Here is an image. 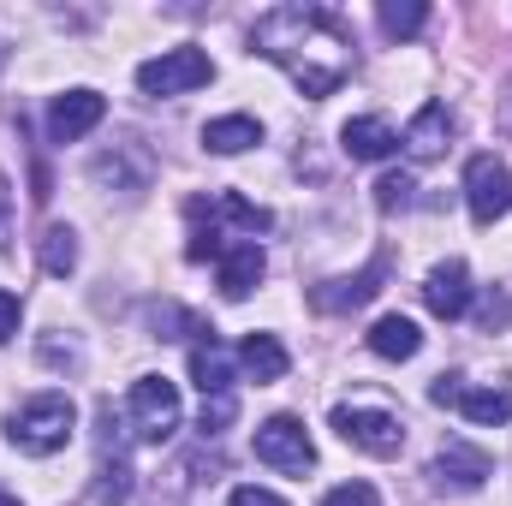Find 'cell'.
I'll list each match as a JSON object with an SVG mask.
<instances>
[{
	"instance_id": "15",
	"label": "cell",
	"mask_w": 512,
	"mask_h": 506,
	"mask_svg": "<svg viewBox=\"0 0 512 506\" xmlns=\"http://www.w3.org/2000/svg\"><path fill=\"white\" fill-rule=\"evenodd\" d=\"M364 340H370V352L387 358V364H405V358H417V352H423V334H417V322H411V316H382Z\"/></svg>"
},
{
	"instance_id": "9",
	"label": "cell",
	"mask_w": 512,
	"mask_h": 506,
	"mask_svg": "<svg viewBox=\"0 0 512 506\" xmlns=\"http://www.w3.org/2000/svg\"><path fill=\"white\" fill-rule=\"evenodd\" d=\"M102 114H108V96H96V90H66V96H54V108H48V137H54V143H78L84 131L102 126Z\"/></svg>"
},
{
	"instance_id": "24",
	"label": "cell",
	"mask_w": 512,
	"mask_h": 506,
	"mask_svg": "<svg viewBox=\"0 0 512 506\" xmlns=\"http://www.w3.org/2000/svg\"><path fill=\"white\" fill-rule=\"evenodd\" d=\"M322 506H382V495H376V483H340L322 495Z\"/></svg>"
},
{
	"instance_id": "20",
	"label": "cell",
	"mask_w": 512,
	"mask_h": 506,
	"mask_svg": "<svg viewBox=\"0 0 512 506\" xmlns=\"http://www.w3.org/2000/svg\"><path fill=\"white\" fill-rule=\"evenodd\" d=\"M429 24V6L423 0H382V30L393 42H405V36H417Z\"/></svg>"
},
{
	"instance_id": "11",
	"label": "cell",
	"mask_w": 512,
	"mask_h": 506,
	"mask_svg": "<svg viewBox=\"0 0 512 506\" xmlns=\"http://www.w3.org/2000/svg\"><path fill=\"white\" fill-rule=\"evenodd\" d=\"M387 280V256H376L364 274H352V280H322L316 292H310V304L322 310V316H340V310H358V304H370L376 292H382Z\"/></svg>"
},
{
	"instance_id": "6",
	"label": "cell",
	"mask_w": 512,
	"mask_h": 506,
	"mask_svg": "<svg viewBox=\"0 0 512 506\" xmlns=\"http://www.w3.org/2000/svg\"><path fill=\"white\" fill-rule=\"evenodd\" d=\"M334 429H340V441H352V447H364V453H376V459H393V453L405 447L399 417L370 411V405H334Z\"/></svg>"
},
{
	"instance_id": "23",
	"label": "cell",
	"mask_w": 512,
	"mask_h": 506,
	"mask_svg": "<svg viewBox=\"0 0 512 506\" xmlns=\"http://www.w3.org/2000/svg\"><path fill=\"white\" fill-rule=\"evenodd\" d=\"M411 173H382V185H376V209H405L411 203Z\"/></svg>"
},
{
	"instance_id": "22",
	"label": "cell",
	"mask_w": 512,
	"mask_h": 506,
	"mask_svg": "<svg viewBox=\"0 0 512 506\" xmlns=\"http://www.w3.org/2000/svg\"><path fill=\"white\" fill-rule=\"evenodd\" d=\"M131 495V471H126V459H102V471H96V506H120Z\"/></svg>"
},
{
	"instance_id": "1",
	"label": "cell",
	"mask_w": 512,
	"mask_h": 506,
	"mask_svg": "<svg viewBox=\"0 0 512 506\" xmlns=\"http://www.w3.org/2000/svg\"><path fill=\"white\" fill-rule=\"evenodd\" d=\"M251 48L286 66L304 96H334L352 78V30L328 6H274L251 24Z\"/></svg>"
},
{
	"instance_id": "26",
	"label": "cell",
	"mask_w": 512,
	"mask_h": 506,
	"mask_svg": "<svg viewBox=\"0 0 512 506\" xmlns=\"http://www.w3.org/2000/svg\"><path fill=\"white\" fill-rule=\"evenodd\" d=\"M233 393H221V399H203V435H221L227 423H233Z\"/></svg>"
},
{
	"instance_id": "3",
	"label": "cell",
	"mask_w": 512,
	"mask_h": 506,
	"mask_svg": "<svg viewBox=\"0 0 512 506\" xmlns=\"http://www.w3.org/2000/svg\"><path fill=\"white\" fill-rule=\"evenodd\" d=\"M209 78H215V60L203 48H167V54L137 66V90L143 96H185V90H203Z\"/></svg>"
},
{
	"instance_id": "27",
	"label": "cell",
	"mask_w": 512,
	"mask_h": 506,
	"mask_svg": "<svg viewBox=\"0 0 512 506\" xmlns=\"http://www.w3.org/2000/svg\"><path fill=\"white\" fill-rule=\"evenodd\" d=\"M18 322H24V304H18V292H0V346L18 334Z\"/></svg>"
},
{
	"instance_id": "30",
	"label": "cell",
	"mask_w": 512,
	"mask_h": 506,
	"mask_svg": "<svg viewBox=\"0 0 512 506\" xmlns=\"http://www.w3.org/2000/svg\"><path fill=\"white\" fill-rule=\"evenodd\" d=\"M0 506H18V495H12V489H0Z\"/></svg>"
},
{
	"instance_id": "16",
	"label": "cell",
	"mask_w": 512,
	"mask_h": 506,
	"mask_svg": "<svg viewBox=\"0 0 512 506\" xmlns=\"http://www.w3.org/2000/svg\"><path fill=\"white\" fill-rule=\"evenodd\" d=\"M239 364H245V376L256 381V387H268V381L286 376V346L274 340V334H245V346H239Z\"/></svg>"
},
{
	"instance_id": "28",
	"label": "cell",
	"mask_w": 512,
	"mask_h": 506,
	"mask_svg": "<svg viewBox=\"0 0 512 506\" xmlns=\"http://www.w3.org/2000/svg\"><path fill=\"white\" fill-rule=\"evenodd\" d=\"M227 506H286V501H280L274 489H251V483H245V489H233V501Z\"/></svg>"
},
{
	"instance_id": "8",
	"label": "cell",
	"mask_w": 512,
	"mask_h": 506,
	"mask_svg": "<svg viewBox=\"0 0 512 506\" xmlns=\"http://www.w3.org/2000/svg\"><path fill=\"white\" fill-rule=\"evenodd\" d=\"M429 477H435L441 489H459V495H471V489H483V483L495 477V459H489L483 447H471V441H447V447L435 453Z\"/></svg>"
},
{
	"instance_id": "18",
	"label": "cell",
	"mask_w": 512,
	"mask_h": 506,
	"mask_svg": "<svg viewBox=\"0 0 512 506\" xmlns=\"http://www.w3.org/2000/svg\"><path fill=\"white\" fill-rule=\"evenodd\" d=\"M447 131H453L447 108H441V102H429V108H417V120H411V131H405V149H411L417 161H429V155H441Z\"/></svg>"
},
{
	"instance_id": "12",
	"label": "cell",
	"mask_w": 512,
	"mask_h": 506,
	"mask_svg": "<svg viewBox=\"0 0 512 506\" xmlns=\"http://www.w3.org/2000/svg\"><path fill=\"white\" fill-rule=\"evenodd\" d=\"M262 274H268V256H262L256 239L221 251V292H227V298H251L256 286H262Z\"/></svg>"
},
{
	"instance_id": "19",
	"label": "cell",
	"mask_w": 512,
	"mask_h": 506,
	"mask_svg": "<svg viewBox=\"0 0 512 506\" xmlns=\"http://www.w3.org/2000/svg\"><path fill=\"white\" fill-rule=\"evenodd\" d=\"M459 411H465L471 423H507V417H512V381H501V387H471V393H459Z\"/></svg>"
},
{
	"instance_id": "14",
	"label": "cell",
	"mask_w": 512,
	"mask_h": 506,
	"mask_svg": "<svg viewBox=\"0 0 512 506\" xmlns=\"http://www.w3.org/2000/svg\"><path fill=\"white\" fill-rule=\"evenodd\" d=\"M191 381L203 387V399L233 393V358H227V346H221L215 334H203V340L191 346Z\"/></svg>"
},
{
	"instance_id": "5",
	"label": "cell",
	"mask_w": 512,
	"mask_h": 506,
	"mask_svg": "<svg viewBox=\"0 0 512 506\" xmlns=\"http://www.w3.org/2000/svg\"><path fill=\"white\" fill-rule=\"evenodd\" d=\"M465 203H471V221L477 227H495L512 209V173L501 155H477L465 167Z\"/></svg>"
},
{
	"instance_id": "4",
	"label": "cell",
	"mask_w": 512,
	"mask_h": 506,
	"mask_svg": "<svg viewBox=\"0 0 512 506\" xmlns=\"http://www.w3.org/2000/svg\"><path fill=\"white\" fill-rule=\"evenodd\" d=\"M126 411L137 441H167L179 429V387L167 376H137L126 393Z\"/></svg>"
},
{
	"instance_id": "25",
	"label": "cell",
	"mask_w": 512,
	"mask_h": 506,
	"mask_svg": "<svg viewBox=\"0 0 512 506\" xmlns=\"http://www.w3.org/2000/svg\"><path fill=\"white\" fill-rule=\"evenodd\" d=\"M507 316H512V304H507V292H483L477 298V322L495 334V328H507Z\"/></svg>"
},
{
	"instance_id": "21",
	"label": "cell",
	"mask_w": 512,
	"mask_h": 506,
	"mask_svg": "<svg viewBox=\"0 0 512 506\" xmlns=\"http://www.w3.org/2000/svg\"><path fill=\"white\" fill-rule=\"evenodd\" d=\"M42 268H48V274H72V268H78V239H72V227H48V233H42Z\"/></svg>"
},
{
	"instance_id": "7",
	"label": "cell",
	"mask_w": 512,
	"mask_h": 506,
	"mask_svg": "<svg viewBox=\"0 0 512 506\" xmlns=\"http://www.w3.org/2000/svg\"><path fill=\"white\" fill-rule=\"evenodd\" d=\"M256 459L262 465H274V471H310L316 465V441L304 435V423L298 417H268L262 429H256Z\"/></svg>"
},
{
	"instance_id": "13",
	"label": "cell",
	"mask_w": 512,
	"mask_h": 506,
	"mask_svg": "<svg viewBox=\"0 0 512 506\" xmlns=\"http://www.w3.org/2000/svg\"><path fill=\"white\" fill-rule=\"evenodd\" d=\"M340 149L352 161H387L399 149V131L387 126V120H376V114H364V120H346L340 126Z\"/></svg>"
},
{
	"instance_id": "17",
	"label": "cell",
	"mask_w": 512,
	"mask_h": 506,
	"mask_svg": "<svg viewBox=\"0 0 512 506\" xmlns=\"http://www.w3.org/2000/svg\"><path fill=\"white\" fill-rule=\"evenodd\" d=\"M251 143H262V126H256L251 114H227V120L203 126V149H215V155H245Z\"/></svg>"
},
{
	"instance_id": "2",
	"label": "cell",
	"mask_w": 512,
	"mask_h": 506,
	"mask_svg": "<svg viewBox=\"0 0 512 506\" xmlns=\"http://www.w3.org/2000/svg\"><path fill=\"white\" fill-rule=\"evenodd\" d=\"M72 429H78V405H72L66 393H36V399L18 405V417L6 423V441H12L18 453H30V459H48V453H60V447L72 441Z\"/></svg>"
},
{
	"instance_id": "29",
	"label": "cell",
	"mask_w": 512,
	"mask_h": 506,
	"mask_svg": "<svg viewBox=\"0 0 512 506\" xmlns=\"http://www.w3.org/2000/svg\"><path fill=\"white\" fill-rule=\"evenodd\" d=\"M459 393H465L459 376H435V387H429V399H435V405H459Z\"/></svg>"
},
{
	"instance_id": "10",
	"label": "cell",
	"mask_w": 512,
	"mask_h": 506,
	"mask_svg": "<svg viewBox=\"0 0 512 506\" xmlns=\"http://www.w3.org/2000/svg\"><path fill=\"white\" fill-rule=\"evenodd\" d=\"M423 304L441 316V322H459L471 310V268L453 256V262H435L429 280H423Z\"/></svg>"
}]
</instances>
